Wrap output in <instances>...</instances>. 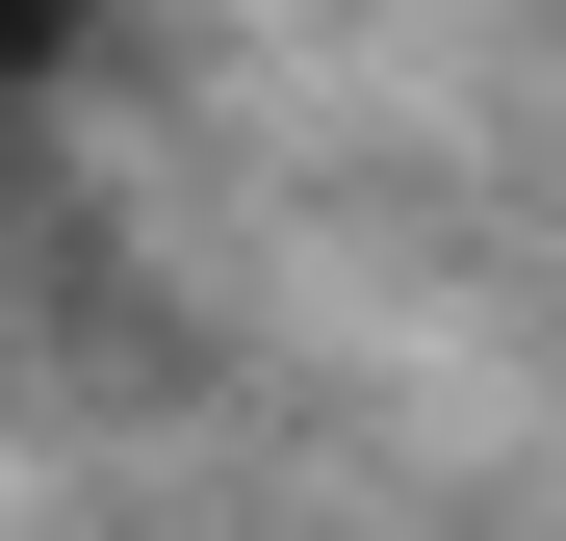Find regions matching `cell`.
Here are the masks:
<instances>
[{
  "instance_id": "obj_1",
  "label": "cell",
  "mask_w": 566,
  "mask_h": 541,
  "mask_svg": "<svg viewBox=\"0 0 566 541\" xmlns=\"http://www.w3.org/2000/svg\"><path fill=\"white\" fill-rule=\"evenodd\" d=\"M27 77H77V0H0V104H27Z\"/></svg>"
}]
</instances>
